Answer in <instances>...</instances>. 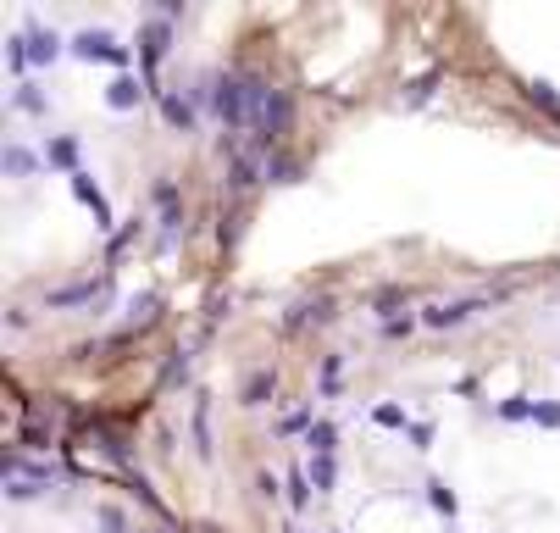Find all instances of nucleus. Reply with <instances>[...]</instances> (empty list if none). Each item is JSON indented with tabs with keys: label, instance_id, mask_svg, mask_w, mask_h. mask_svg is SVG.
<instances>
[{
	"label": "nucleus",
	"instance_id": "obj_1",
	"mask_svg": "<svg viewBox=\"0 0 560 533\" xmlns=\"http://www.w3.org/2000/svg\"><path fill=\"white\" fill-rule=\"evenodd\" d=\"M217 117L239 133H272V128H284V100L255 78H223L217 84Z\"/></svg>",
	"mask_w": 560,
	"mask_h": 533
}]
</instances>
